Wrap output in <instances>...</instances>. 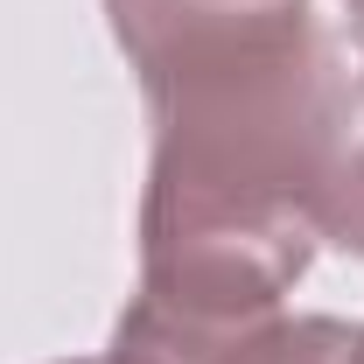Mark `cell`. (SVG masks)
I'll list each match as a JSON object with an SVG mask.
<instances>
[{"label":"cell","mask_w":364,"mask_h":364,"mask_svg":"<svg viewBox=\"0 0 364 364\" xmlns=\"http://www.w3.org/2000/svg\"><path fill=\"white\" fill-rule=\"evenodd\" d=\"M343 364H364V329H358V343H350V358H343Z\"/></svg>","instance_id":"obj_5"},{"label":"cell","mask_w":364,"mask_h":364,"mask_svg":"<svg viewBox=\"0 0 364 364\" xmlns=\"http://www.w3.org/2000/svg\"><path fill=\"white\" fill-rule=\"evenodd\" d=\"M343 14H350V36H358V49H364V0H343Z\"/></svg>","instance_id":"obj_4"},{"label":"cell","mask_w":364,"mask_h":364,"mask_svg":"<svg viewBox=\"0 0 364 364\" xmlns=\"http://www.w3.org/2000/svg\"><path fill=\"white\" fill-rule=\"evenodd\" d=\"M105 21L127 63L140 70V91L316 36L309 0H105Z\"/></svg>","instance_id":"obj_1"},{"label":"cell","mask_w":364,"mask_h":364,"mask_svg":"<svg viewBox=\"0 0 364 364\" xmlns=\"http://www.w3.org/2000/svg\"><path fill=\"white\" fill-rule=\"evenodd\" d=\"M316 231L329 245H343L364 259V77H343V105H336V134H329V168H322L316 196Z\"/></svg>","instance_id":"obj_2"},{"label":"cell","mask_w":364,"mask_h":364,"mask_svg":"<svg viewBox=\"0 0 364 364\" xmlns=\"http://www.w3.org/2000/svg\"><path fill=\"white\" fill-rule=\"evenodd\" d=\"M77 364H119V358H77Z\"/></svg>","instance_id":"obj_6"},{"label":"cell","mask_w":364,"mask_h":364,"mask_svg":"<svg viewBox=\"0 0 364 364\" xmlns=\"http://www.w3.org/2000/svg\"><path fill=\"white\" fill-rule=\"evenodd\" d=\"M358 329L336 316H259L218 336L196 364H343Z\"/></svg>","instance_id":"obj_3"}]
</instances>
